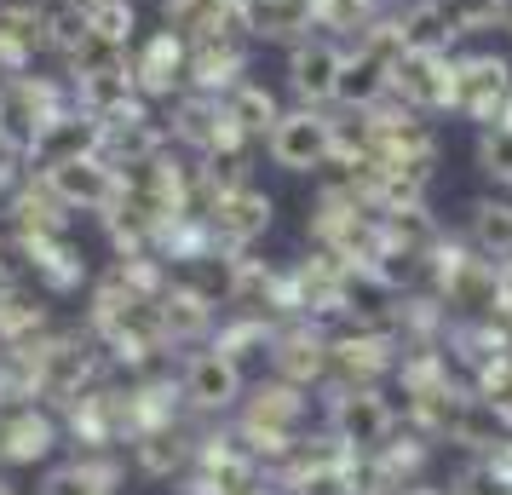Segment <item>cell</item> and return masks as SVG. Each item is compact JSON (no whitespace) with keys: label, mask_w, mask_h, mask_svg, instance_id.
Here are the masks:
<instances>
[{"label":"cell","mask_w":512,"mask_h":495,"mask_svg":"<svg viewBox=\"0 0 512 495\" xmlns=\"http://www.w3.org/2000/svg\"><path fill=\"white\" fill-rule=\"evenodd\" d=\"M363 116H369V150H363V162L392 167V173L415 179V185H432V173H438V127H432V116L409 110L403 98H386V104H374Z\"/></svg>","instance_id":"obj_1"},{"label":"cell","mask_w":512,"mask_h":495,"mask_svg":"<svg viewBox=\"0 0 512 495\" xmlns=\"http://www.w3.org/2000/svg\"><path fill=\"white\" fill-rule=\"evenodd\" d=\"M403 58V35H397V18L386 12L380 24H369L357 41H346V58H340V81H334V104L340 110H374L392 98V70Z\"/></svg>","instance_id":"obj_2"},{"label":"cell","mask_w":512,"mask_h":495,"mask_svg":"<svg viewBox=\"0 0 512 495\" xmlns=\"http://www.w3.org/2000/svg\"><path fill=\"white\" fill-rule=\"evenodd\" d=\"M196 213L208 219L213 242L225 254H248L259 236L271 231V196L254 185V179H236V185H213V190H196Z\"/></svg>","instance_id":"obj_3"},{"label":"cell","mask_w":512,"mask_h":495,"mask_svg":"<svg viewBox=\"0 0 512 495\" xmlns=\"http://www.w3.org/2000/svg\"><path fill=\"white\" fill-rule=\"evenodd\" d=\"M449 110L472 127H507L512 116V64L501 52H455V98Z\"/></svg>","instance_id":"obj_4"},{"label":"cell","mask_w":512,"mask_h":495,"mask_svg":"<svg viewBox=\"0 0 512 495\" xmlns=\"http://www.w3.org/2000/svg\"><path fill=\"white\" fill-rule=\"evenodd\" d=\"M41 185L64 202L70 213H110L121 196V167L104 156V150H87V156H70V162H52L35 173Z\"/></svg>","instance_id":"obj_5"},{"label":"cell","mask_w":512,"mask_h":495,"mask_svg":"<svg viewBox=\"0 0 512 495\" xmlns=\"http://www.w3.org/2000/svg\"><path fill=\"white\" fill-rule=\"evenodd\" d=\"M265 150H271V162L282 173H323V167H334V116L311 110V104L282 110Z\"/></svg>","instance_id":"obj_6"},{"label":"cell","mask_w":512,"mask_h":495,"mask_svg":"<svg viewBox=\"0 0 512 495\" xmlns=\"http://www.w3.org/2000/svg\"><path fill=\"white\" fill-rule=\"evenodd\" d=\"M190 87V41L179 29H150L144 41H133V93L144 104H173Z\"/></svg>","instance_id":"obj_7"},{"label":"cell","mask_w":512,"mask_h":495,"mask_svg":"<svg viewBox=\"0 0 512 495\" xmlns=\"http://www.w3.org/2000/svg\"><path fill=\"white\" fill-rule=\"evenodd\" d=\"M392 98L420 116H438L455 98V52H403L392 70Z\"/></svg>","instance_id":"obj_8"},{"label":"cell","mask_w":512,"mask_h":495,"mask_svg":"<svg viewBox=\"0 0 512 495\" xmlns=\"http://www.w3.org/2000/svg\"><path fill=\"white\" fill-rule=\"evenodd\" d=\"M340 58L346 47L334 35H300L288 47V93L311 104V110H328L334 104V81H340Z\"/></svg>","instance_id":"obj_9"},{"label":"cell","mask_w":512,"mask_h":495,"mask_svg":"<svg viewBox=\"0 0 512 495\" xmlns=\"http://www.w3.org/2000/svg\"><path fill=\"white\" fill-rule=\"evenodd\" d=\"M248 35H208L190 41V87L185 93H231L236 81H248Z\"/></svg>","instance_id":"obj_10"},{"label":"cell","mask_w":512,"mask_h":495,"mask_svg":"<svg viewBox=\"0 0 512 495\" xmlns=\"http://www.w3.org/2000/svg\"><path fill=\"white\" fill-rule=\"evenodd\" d=\"M300 421H305V398H300V386L277 380V386H259V392H254L242 432H248V438H254L259 449H288V444H294V432H300Z\"/></svg>","instance_id":"obj_11"},{"label":"cell","mask_w":512,"mask_h":495,"mask_svg":"<svg viewBox=\"0 0 512 495\" xmlns=\"http://www.w3.org/2000/svg\"><path fill=\"white\" fill-rule=\"evenodd\" d=\"M12 242H18V254H24V265L35 271V283H41V288H52V294L81 288V277H87V260H81V248H75L70 231L12 236Z\"/></svg>","instance_id":"obj_12"},{"label":"cell","mask_w":512,"mask_h":495,"mask_svg":"<svg viewBox=\"0 0 512 495\" xmlns=\"http://www.w3.org/2000/svg\"><path fill=\"white\" fill-rule=\"evenodd\" d=\"M162 24L185 41L208 35H248V0H162ZM254 41V35H248Z\"/></svg>","instance_id":"obj_13"},{"label":"cell","mask_w":512,"mask_h":495,"mask_svg":"<svg viewBox=\"0 0 512 495\" xmlns=\"http://www.w3.org/2000/svg\"><path fill=\"white\" fill-rule=\"evenodd\" d=\"M334 432H340L346 449L386 444V432H392V403L380 398L374 386H346V392L334 398Z\"/></svg>","instance_id":"obj_14"},{"label":"cell","mask_w":512,"mask_h":495,"mask_svg":"<svg viewBox=\"0 0 512 495\" xmlns=\"http://www.w3.org/2000/svg\"><path fill=\"white\" fill-rule=\"evenodd\" d=\"M98 144H104V121L87 116V110L75 104L70 116H58L52 127H41V133L29 139V173H41V167H52V162H70V156H87Z\"/></svg>","instance_id":"obj_15"},{"label":"cell","mask_w":512,"mask_h":495,"mask_svg":"<svg viewBox=\"0 0 512 495\" xmlns=\"http://www.w3.org/2000/svg\"><path fill=\"white\" fill-rule=\"evenodd\" d=\"M185 398L196 403V409H231V403L242 398V363L225 357L219 346L196 352L190 369H185Z\"/></svg>","instance_id":"obj_16"},{"label":"cell","mask_w":512,"mask_h":495,"mask_svg":"<svg viewBox=\"0 0 512 495\" xmlns=\"http://www.w3.org/2000/svg\"><path fill=\"white\" fill-rule=\"evenodd\" d=\"M156 317H162L167 340H196V334L213 329V294H202L196 283H167Z\"/></svg>","instance_id":"obj_17"},{"label":"cell","mask_w":512,"mask_h":495,"mask_svg":"<svg viewBox=\"0 0 512 495\" xmlns=\"http://www.w3.org/2000/svg\"><path fill=\"white\" fill-rule=\"evenodd\" d=\"M397 35H403V52H449L461 35L449 29L438 0H409V6H392Z\"/></svg>","instance_id":"obj_18"},{"label":"cell","mask_w":512,"mask_h":495,"mask_svg":"<svg viewBox=\"0 0 512 495\" xmlns=\"http://www.w3.org/2000/svg\"><path fill=\"white\" fill-rule=\"evenodd\" d=\"M271 363L288 386H311L317 375H328V340L317 329H294V334H277L271 346Z\"/></svg>","instance_id":"obj_19"},{"label":"cell","mask_w":512,"mask_h":495,"mask_svg":"<svg viewBox=\"0 0 512 495\" xmlns=\"http://www.w3.org/2000/svg\"><path fill=\"white\" fill-rule=\"evenodd\" d=\"M58 438V426L41 409H6L0 415V461H41Z\"/></svg>","instance_id":"obj_20"},{"label":"cell","mask_w":512,"mask_h":495,"mask_svg":"<svg viewBox=\"0 0 512 495\" xmlns=\"http://www.w3.org/2000/svg\"><path fill=\"white\" fill-rule=\"evenodd\" d=\"M386 12H392V0H311V29L334 35V41H357Z\"/></svg>","instance_id":"obj_21"},{"label":"cell","mask_w":512,"mask_h":495,"mask_svg":"<svg viewBox=\"0 0 512 495\" xmlns=\"http://www.w3.org/2000/svg\"><path fill=\"white\" fill-rule=\"evenodd\" d=\"M248 35L294 47L300 35H311V0H248Z\"/></svg>","instance_id":"obj_22"},{"label":"cell","mask_w":512,"mask_h":495,"mask_svg":"<svg viewBox=\"0 0 512 495\" xmlns=\"http://www.w3.org/2000/svg\"><path fill=\"white\" fill-rule=\"evenodd\" d=\"M225 110H231V121L254 144L271 139V127H277V116H282L277 93H271V87H259V81H236L231 93H225Z\"/></svg>","instance_id":"obj_23"},{"label":"cell","mask_w":512,"mask_h":495,"mask_svg":"<svg viewBox=\"0 0 512 495\" xmlns=\"http://www.w3.org/2000/svg\"><path fill=\"white\" fill-rule=\"evenodd\" d=\"M81 24L93 41H110V47H133L139 41V12L133 0H98V6H81Z\"/></svg>","instance_id":"obj_24"},{"label":"cell","mask_w":512,"mask_h":495,"mask_svg":"<svg viewBox=\"0 0 512 495\" xmlns=\"http://www.w3.org/2000/svg\"><path fill=\"white\" fill-rule=\"evenodd\" d=\"M455 35H489V29H512V0H438Z\"/></svg>","instance_id":"obj_25"},{"label":"cell","mask_w":512,"mask_h":495,"mask_svg":"<svg viewBox=\"0 0 512 495\" xmlns=\"http://www.w3.org/2000/svg\"><path fill=\"white\" fill-rule=\"evenodd\" d=\"M213 346L225 357H236V363H248V357H265L277 346V329H271L265 317H248V311H242L236 323H225V329L213 334Z\"/></svg>","instance_id":"obj_26"},{"label":"cell","mask_w":512,"mask_h":495,"mask_svg":"<svg viewBox=\"0 0 512 495\" xmlns=\"http://www.w3.org/2000/svg\"><path fill=\"white\" fill-rule=\"evenodd\" d=\"M478 167H484L495 185L512 190V127H484L478 133Z\"/></svg>","instance_id":"obj_27"},{"label":"cell","mask_w":512,"mask_h":495,"mask_svg":"<svg viewBox=\"0 0 512 495\" xmlns=\"http://www.w3.org/2000/svg\"><path fill=\"white\" fill-rule=\"evenodd\" d=\"M110 478H116L110 467H64L47 478V495H104Z\"/></svg>","instance_id":"obj_28"},{"label":"cell","mask_w":512,"mask_h":495,"mask_svg":"<svg viewBox=\"0 0 512 495\" xmlns=\"http://www.w3.org/2000/svg\"><path fill=\"white\" fill-rule=\"evenodd\" d=\"M0 283H6V248H0Z\"/></svg>","instance_id":"obj_29"},{"label":"cell","mask_w":512,"mask_h":495,"mask_svg":"<svg viewBox=\"0 0 512 495\" xmlns=\"http://www.w3.org/2000/svg\"><path fill=\"white\" fill-rule=\"evenodd\" d=\"M0 495H12V484H6V478H0Z\"/></svg>","instance_id":"obj_30"},{"label":"cell","mask_w":512,"mask_h":495,"mask_svg":"<svg viewBox=\"0 0 512 495\" xmlns=\"http://www.w3.org/2000/svg\"><path fill=\"white\" fill-rule=\"evenodd\" d=\"M70 6H98V0H70Z\"/></svg>","instance_id":"obj_31"},{"label":"cell","mask_w":512,"mask_h":495,"mask_svg":"<svg viewBox=\"0 0 512 495\" xmlns=\"http://www.w3.org/2000/svg\"><path fill=\"white\" fill-rule=\"evenodd\" d=\"M409 495H438V490H409Z\"/></svg>","instance_id":"obj_32"}]
</instances>
